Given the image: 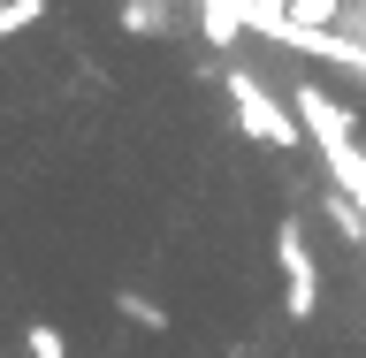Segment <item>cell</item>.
<instances>
[{
	"instance_id": "6da1fadb",
	"label": "cell",
	"mask_w": 366,
	"mask_h": 358,
	"mask_svg": "<svg viewBox=\"0 0 366 358\" xmlns=\"http://www.w3.org/2000/svg\"><path fill=\"white\" fill-rule=\"evenodd\" d=\"M39 16H46V0H0V39H16V31H31Z\"/></svg>"
},
{
	"instance_id": "7a4b0ae2",
	"label": "cell",
	"mask_w": 366,
	"mask_h": 358,
	"mask_svg": "<svg viewBox=\"0 0 366 358\" xmlns=\"http://www.w3.org/2000/svg\"><path fill=\"white\" fill-rule=\"evenodd\" d=\"M31 358H61V328H46V320H39V328H31Z\"/></svg>"
}]
</instances>
